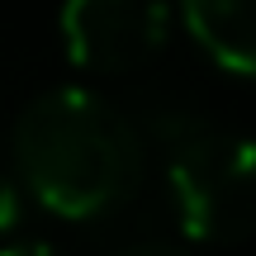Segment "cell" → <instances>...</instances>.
I'll list each match as a JSON object with an SVG mask.
<instances>
[{"mask_svg":"<svg viewBox=\"0 0 256 256\" xmlns=\"http://www.w3.org/2000/svg\"><path fill=\"white\" fill-rule=\"evenodd\" d=\"M166 142V185L194 242H247L256 232V142L194 119H176Z\"/></svg>","mask_w":256,"mask_h":256,"instance_id":"7a4b0ae2","label":"cell"},{"mask_svg":"<svg viewBox=\"0 0 256 256\" xmlns=\"http://www.w3.org/2000/svg\"><path fill=\"white\" fill-rule=\"evenodd\" d=\"M14 218H19V190H14L10 176H0V232H5Z\"/></svg>","mask_w":256,"mask_h":256,"instance_id":"5b68a950","label":"cell"},{"mask_svg":"<svg viewBox=\"0 0 256 256\" xmlns=\"http://www.w3.org/2000/svg\"><path fill=\"white\" fill-rule=\"evenodd\" d=\"M124 256H185L180 247H166V242H142V247H128Z\"/></svg>","mask_w":256,"mask_h":256,"instance_id":"52a82bcc","label":"cell"},{"mask_svg":"<svg viewBox=\"0 0 256 256\" xmlns=\"http://www.w3.org/2000/svg\"><path fill=\"white\" fill-rule=\"evenodd\" d=\"M0 256H62L57 247H48V242H10Z\"/></svg>","mask_w":256,"mask_h":256,"instance_id":"8992f818","label":"cell"},{"mask_svg":"<svg viewBox=\"0 0 256 256\" xmlns=\"http://www.w3.org/2000/svg\"><path fill=\"white\" fill-rule=\"evenodd\" d=\"M194 43L238 76H256V0H180Z\"/></svg>","mask_w":256,"mask_h":256,"instance_id":"277c9868","label":"cell"},{"mask_svg":"<svg viewBox=\"0 0 256 256\" xmlns=\"http://www.w3.org/2000/svg\"><path fill=\"white\" fill-rule=\"evenodd\" d=\"M166 34H171L166 0H66L62 5L66 57L100 76L147 66L166 48Z\"/></svg>","mask_w":256,"mask_h":256,"instance_id":"3957f363","label":"cell"},{"mask_svg":"<svg viewBox=\"0 0 256 256\" xmlns=\"http://www.w3.org/2000/svg\"><path fill=\"white\" fill-rule=\"evenodd\" d=\"M24 185L62 218H100L133 190L142 147L133 124L90 90H48L14 124Z\"/></svg>","mask_w":256,"mask_h":256,"instance_id":"6da1fadb","label":"cell"}]
</instances>
